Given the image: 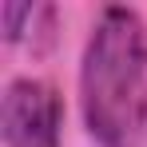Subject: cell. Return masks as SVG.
<instances>
[{
	"label": "cell",
	"mask_w": 147,
	"mask_h": 147,
	"mask_svg": "<svg viewBox=\"0 0 147 147\" xmlns=\"http://www.w3.org/2000/svg\"><path fill=\"white\" fill-rule=\"evenodd\" d=\"M28 16H36L32 4H4V36L8 40H20V24Z\"/></svg>",
	"instance_id": "cell-3"
},
{
	"label": "cell",
	"mask_w": 147,
	"mask_h": 147,
	"mask_svg": "<svg viewBox=\"0 0 147 147\" xmlns=\"http://www.w3.org/2000/svg\"><path fill=\"white\" fill-rule=\"evenodd\" d=\"M80 103L92 139L135 147L147 131V28L131 8H103L84 48Z\"/></svg>",
	"instance_id": "cell-1"
},
{
	"label": "cell",
	"mask_w": 147,
	"mask_h": 147,
	"mask_svg": "<svg viewBox=\"0 0 147 147\" xmlns=\"http://www.w3.org/2000/svg\"><path fill=\"white\" fill-rule=\"evenodd\" d=\"M4 147H60V96L44 80H12L8 84Z\"/></svg>",
	"instance_id": "cell-2"
}]
</instances>
